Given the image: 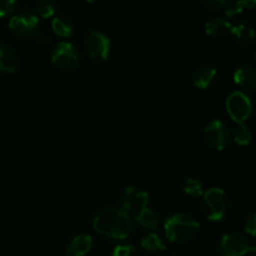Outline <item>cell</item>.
<instances>
[{
    "mask_svg": "<svg viewBox=\"0 0 256 256\" xmlns=\"http://www.w3.org/2000/svg\"><path fill=\"white\" fill-rule=\"evenodd\" d=\"M234 140L242 146H246L252 142V132L245 122L238 124L234 129Z\"/></svg>",
    "mask_w": 256,
    "mask_h": 256,
    "instance_id": "obj_21",
    "label": "cell"
},
{
    "mask_svg": "<svg viewBox=\"0 0 256 256\" xmlns=\"http://www.w3.org/2000/svg\"><path fill=\"white\" fill-rule=\"evenodd\" d=\"M218 79V69L212 65H202L194 72V84L199 89L206 90L215 84Z\"/></svg>",
    "mask_w": 256,
    "mask_h": 256,
    "instance_id": "obj_11",
    "label": "cell"
},
{
    "mask_svg": "<svg viewBox=\"0 0 256 256\" xmlns=\"http://www.w3.org/2000/svg\"><path fill=\"white\" fill-rule=\"evenodd\" d=\"M19 60L16 52L9 45L0 44V72H15L18 70Z\"/></svg>",
    "mask_w": 256,
    "mask_h": 256,
    "instance_id": "obj_15",
    "label": "cell"
},
{
    "mask_svg": "<svg viewBox=\"0 0 256 256\" xmlns=\"http://www.w3.org/2000/svg\"><path fill=\"white\" fill-rule=\"evenodd\" d=\"M56 2H50V0H42V2H39L36 4V12L40 18L42 19H49L52 18V15L55 14L56 12Z\"/></svg>",
    "mask_w": 256,
    "mask_h": 256,
    "instance_id": "obj_23",
    "label": "cell"
},
{
    "mask_svg": "<svg viewBox=\"0 0 256 256\" xmlns=\"http://www.w3.org/2000/svg\"><path fill=\"white\" fill-rule=\"evenodd\" d=\"M182 189H184L185 194L194 198L202 196L204 194V185H202V182L198 179H192V178L185 180Z\"/></svg>",
    "mask_w": 256,
    "mask_h": 256,
    "instance_id": "obj_22",
    "label": "cell"
},
{
    "mask_svg": "<svg viewBox=\"0 0 256 256\" xmlns=\"http://www.w3.org/2000/svg\"><path fill=\"white\" fill-rule=\"evenodd\" d=\"M84 49L90 59L104 62L110 56L112 42L104 32L99 30H90L84 38Z\"/></svg>",
    "mask_w": 256,
    "mask_h": 256,
    "instance_id": "obj_4",
    "label": "cell"
},
{
    "mask_svg": "<svg viewBox=\"0 0 256 256\" xmlns=\"http://www.w3.org/2000/svg\"><path fill=\"white\" fill-rule=\"evenodd\" d=\"M226 112L236 124L246 122L252 114V104L250 98L242 92H234L226 98Z\"/></svg>",
    "mask_w": 256,
    "mask_h": 256,
    "instance_id": "obj_6",
    "label": "cell"
},
{
    "mask_svg": "<svg viewBox=\"0 0 256 256\" xmlns=\"http://www.w3.org/2000/svg\"><path fill=\"white\" fill-rule=\"evenodd\" d=\"M140 245L149 254H156V252H162L165 250L164 240L158 234H154V232L142 238Z\"/></svg>",
    "mask_w": 256,
    "mask_h": 256,
    "instance_id": "obj_19",
    "label": "cell"
},
{
    "mask_svg": "<svg viewBox=\"0 0 256 256\" xmlns=\"http://www.w3.org/2000/svg\"><path fill=\"white\" fill-rule=\"evenodd\" d=\"M149 194L144 190H140L135 186H128L125 188L124 192L122 196V208L124 212H126L130 215V212H135V215L140 212V210L148 208L149 204Z\"/></svg>",
    "mask_w": 256,
    "mask_h": 256,
    "instance_id": "obj_9",
    "label": "cell"
},
{
    "mask_svg": "<svg viewBox=\"0 0 256 256\" xmlns=\"http://www.w3.org/2000/svg\"><path fill=\"white\" fill-rule=\"evenodd\" d=\"M230 34H232L236 42L242 48H249L255 40L254 28L246 22H238L235 25H232Z\"/></svg>",
    "mask_w": 256,
    "mask_h": 256,
    "instance_id": "obj_12",
    "label": "cell"
},
{
    "mask_svg": "<svg viewBox=\"0 0 256 256\" xmlns=\"http://www.w3.org/2000/svg\"><path fill=\"white\" fill-rule=\"evenodd\" d=\"M112 256H138V250L132 244H120L114 248Z\"/></svg>",
    "mask_w": 256,
    "mask_h": 256,
    "instance_id": "obj_24",
    "label": "cell"
},
{
    "mask_svg": "<svg viewBox=\"0 0 256 256\" xmlns=\"http://www.w3.org/2000/svg\"><path fill=\"white\" fill-rule=\"evenodd\" d=\"M39 26V19L36 14L32 12H24L20 14L15 15L10 19L9 28L15 35L22 38L32 36L35 34Z\"/></svg>",
    "mask_w": 256,
    "mask_h": 256,
    "instance_id": "obj_10",
    "label": "cell"
},
{
    "mask_svg": "<svg viewBox=\"0 0 256 256\" xmlns=\"http://www.w3.org/2000/svg\"><path fill=\"white\" fill-rule=\"evenodd\" d=\"M230 32H232V24L222 16L212 18V19L205 24V32H206L209 36L222 38L224 36V35L229 34Z\"/></svg>",
    "mask_w": 256,
    "mask_h": 256,
    "instance_id": "obj_16",
    "label": "cell"
},
{
    "mask_svg": "<svg viewBox=\"0 0 256 256\" xmlns=\"http://www.w3.org/2000/svg\"><path fill=\"white\" fill-rule=\"evenodd\" d=\"M96 232L115 240L126 239L132 232V216L120 208L102 209L92 220Z\"/></svg>",
    "mask_w": 256,
    "mask_h": 256,
    "instance_id": "obj_1",
    "label": "cell"
},
{
    "mask_svg": "<svg viewBox=\"0 0 256 256\" xmlns=\"http://www.w3.org/2000/svg\"><path fill=\"white\" fill-rule=\"evenodd\" d=\"M256 2L254 0H246V2H226L224 6L225 15L229 18L235 16V15L240 14V12L244 10V8H249V9H252L255 8Z\"/></svg>",
    "mask_w": 256,
    "mask_h": 256,
    "instance_id": "obj_20",
    "label": "cell"
},
{
    "mask_svg": "<svg viewBox=\"0 0 256 256\" xmlns=\"http://www.w3.org/2000/svg\"><path fill=\"white\" fill-rule=\"evenodd\" d=\"M166 238L172 242H186L194 239L200 230V224L186 212H176L164 222Z\"/></svg>",
    "mask_w": 256,
    "mask_h": 256,
    "instance_id": "obj_2",
    "label": "cell"
},
{
    "mask_svg": "<svg viewBox=\"0 0 256 256\" xmlns=\"http://www.w3.org/2000/svg\"><path fill=\"white\" fill-rule=\"evenodd\" d=\"M52 32L60 38H69L74 32V25L70 18L65 16V15H59V16L54 18L52 22Z\"/></svg>",
    "mask_w": 256,
    "mask_h": 256,
    "instance_id": "obj_17",
    "label": "cell"
},
{
    "mask_svg": "<svg viewBox=\"0 0 256 256\" xmlns=\"http://www.w3.org/2000/svg\"><path fill=\"white\" fill-rule=\"evenodd\" d=\"M255 252V245L240 232H226L219 242V252L222 256H245Z\"/></svg>",
    "mask_w": 256,
    "mask_h": 256,
    "instance_id": "obj_5",
    "label": "cell"
},
{
    "mask_svg": "<svg viewBox=\"0 0 256 256\" xmlns=\"http://www.w3.org/2000/svg\"><path fill=\"white\" fill-rule=\"evenodd\" d=\"M92 238L89 234H79L72 238L66 246L68 256H84L92 250Z\"/></svg>",
    "mask_w": 256,
    "mask_h": 256,
    "instance_id": "obj_14",
    "label": "cell"
},
{
    "mask_svg": "<svg viewBox=\"0 0 256 256\" xmlns=\"http://www.w3.org/2000/svg\"><path fill=\"white\" fill-rule=\"evenodd\" d=\"M225 4H226L225 0H204L202 2V5L209 10H219L224 8Z\"/></svg>",
    "mask_w": 256,
    "mask_h": 256,
    "instance_id": "obj_27",
    "label": "cell"
},
{
    "mask_svg": "<svg viewBox=\"0 0 256 256\" xmlns=\"http://www.w3.org/2000/svg\"><path fill=\"white\" fill-rule=\"evenodd\" d=\"M229 210V198L222 188H210L202 194V212L210 222H220Z\"/></svg>",
    "mask_w": 256,
    "mask_h": 256,
    "instance_id": "obj_3",
    "label": "cell"
},
{
    "mask_svg": "<svg viewBox=\"0 0 256 256\" xmlns=\"http://www.w3.org/2000/svg\"><path fill=\"white\" fill-rule=\"evenodd\" d=\"M135 220L138 224L142 225V228L149 230H156L159 228V218L158 215L152 212L149 208L140 210L136 215H135Z\"/></svg>",
    "mask_w": 256,
    "mask_h": 256,
    "instance_id": "obj_18",
    "label": "cell"
},
{
    "mask_svg": "<svg viewBox=\"0 0 256 256\" xmlns=\"http://www.w3.org/2000/svg\"><path fill=\"white\" fill-rule=\"evenodd\" d=\"M52 62L64 72L75 69L79 64L80 54L78 48L72 42H60L52 52Z\"/></svg>",
    "mask_w": 256,
    "mask_h": 256,
    "instance_id": "obj_8",
    "label": "cell"
},
{
    "mask_svg": "<svg viewBox=\"0 0 256 256\" xmlns=\"http://www.w3.org/2000/svg\"><path fill=\"white\" fill-rule=\"evenodd\" d=\"M234 82L244 90H252L256 86V72L252 65H242L234 72Z\"/></svg>",
    "mask_w": 256,
    "mask_h": 256,
    "instance_id": "obj_13",
    "label": "cell"
},
{
    "mask_svg": "<svg viewBox=\"0 0 256 256\" xmlns=\"http://www.w3.org/2000/svg\"><path fill=\"white\" fill-rule=\"evenodd\" d=\"M16 5L15 0H0V18H5L12 14Z\"/></svg>",
    "mask_w": 256,
    "mask_h": 256,
    "instance_id": "obj_25",
    "label": "cell"
},
{
    "mask_svg": "<svg viewBox=\"0 0 256 256\" xmlns=\"http://www.w3.org/2000/svg\"><path fill=\"white\" fill-rule=\"evenodd\" d=\"M204 138L209 146L222 152L229 146L232 134H230L229 126L222 120L215 119L204 128Z\"/></svg>",
    "mask_w": 256,
    "mask_h": 256,
    "instance_id": "obj_7",
    "label": "cell"
},
{
    "mask_svg": "<svg viewBox=\"0 0 256 256\" xmlns=\"http://www.w3.org/2000/svg\"><path fill=\"white\" fill-rule=\"evenodd\" d=\"M244 229L250 236H255L256 234V214L255 212H252L249 216L245 219V224H244Z\"/></svg>",
    "mask_w": 256,
    "mask_h": 256,
    "instance_id": "obj_26",
    "label": "cell"
}]
</instances>
